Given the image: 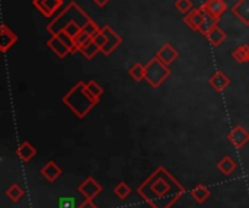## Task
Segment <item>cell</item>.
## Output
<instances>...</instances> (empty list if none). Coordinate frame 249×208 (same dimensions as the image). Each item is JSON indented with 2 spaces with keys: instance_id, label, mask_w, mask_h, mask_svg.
Returning <instances> with one entry per match:
<instances>
[{
  "instance_id": "10",
  "label": "cell",
  "mask_w": 249,
  "mask_h": 208,
  "mask_svg": "<svg viewBox=\"0 0 249 208\" xmlns=\"http://www.w3.org/2000/svg\"><path fill=\"white\" fill-rule=\"evenodd\" d=\"M204 19H206V12L203 10V7H197V9H193L188 15H185L184 23L188 28H191L193 31L200 32V28H201Z\"/></svg>"
},
{
  "instance_id": "31",
  "label": "cell",
  "mask_w": 249,
  "mask_h": 208,
  "mask_svg": "<svg viewBox=\"0 0 249 208\" xmlns=\"http://www.w3.org/2000/svg\"><path fill=\"white\" fill-rule=\"evenodd\" d=\"M83 29L89 34V35H92V38L99 32V29H101V26H98V23L93 20V19H90L85 26H83Z\"/></svg>"
},
{
  "instance_id": "28",
  "label": "cell",
  "mask_w": 249,
  "mask_h": 208,
  "mask_svg": "<svg viewBox=\"0 0 249 208\" xmlns=\"http://www.w3.org/2000/svg\"><path fill=\"white\" fill-rule=\"evenodd\" d=\"M85 85H86V89H88L93 96L102 98V95H104V87H102L96 80H88V82H85Z\"/></svg>"
},
{
  "instance_id": "5",
  "label": "cell",
  "mask_w": 249,
  "mask_h": 208,
  "mask_svg": "<svg viewBox=\"0 0 249 208\" xmlns=\"http://www.w3.org/2000/svg\"><path fill=\"white\" fill-rule=\"evenodd\" d=\"M77 191H79V194H82L86 200H92V201H93V198H96V197L102 192V185H101L96 179H93L92 176H88V178L77 187Z\"/></svg>"
},
{
  "instance_id": "2",
  "label": "cell",
  "mask_w": 249,
  "mask_h": 208,
  "mask_svg": "<svg viewBox=\"0 0 249 208\" xmlns=\"http://www.w3.org/2000/svg\"><path fill=\"white\" fill-rule=\"evenodd\" d=\"M92 17L76 3L70 1L58 15L47 25V31L51 35H55L60 31H66L73 38L77 35V32L90 20Z\"/></svg>"
},
{
  "instance_id": "9",
  "label": "cell",
  "mask_w": 249,
  "mask_h": 208,
  "mask_svg": "<svg viewBox=\"0 0 249 208\" xmlns=\"http://www.w3.org/2000/svg\"><path fill=\"white\" fill-rule=\"evenodd\" d=\"M228 140L231 141V144L236 149H242L248 144L249 141V131H247L244 127L236 125L233 127V130L228 134Z\"/></svg>"
},
{
  "instance_id": "25",
  "label": "cell",
  "mask_w": 249,
  "mask_h": 208,
  "mask_svg": "<svg viewBox=\"0 0 249 208\" xmlns=\"http://www.w3.org/2000/svg\"><path fill=\"white\" fill-rule=\"evenodd\" d=\"M114 195L120 200H125L128 198V195L131 194V188L125 184V182H118L115 187H114Z\"/></svg>"
},
{
  "instance_id": "22",
  "label": "cell",
  "mask_w": 249,
  "mask_h": 208,
  "mask_svg": "<svg viewBox=\"0 0 249 208\" xmlns=\"http://www.w3.org/2000/svg\"><path fill=\"white\" fill-rule=\"evenodd\" d=\"M25 191L18 185V184H12L7 190H6V197L12 201V203H18L23 198Z\"/></svg>"
},
{
  "instance_id": "8",
  "label": "cell",
  "mask_w": 249,
  "mask_h": 208,
  "mask_svg": "<svg viewBox=\"0 0 249 208\" xmlns=\"http://www.w3.org/2000/svg\"><path fill=\"white\" fill-rule=\"evenodd\" d=\"M16 42H18L16 32L12 31L6 23H1V26H0V51L3 54L7 52Z\"/></svg>"
},
{
  "instance_id": "12",
  "label": "cell",
  "mask_w": 249,
  "mask_h": 208,
  "mask_svg": "<svg viewBox=\"0 0 249 208\" xmlns=\"http://www.w3.org/2000/svg\"><path fill=\"white\" fill-rule=\"evenodd\" d=\"M47 47L58 57V58H66L69 54H71L70 48L63 42V39L58 35H51V38L47 41Z\"/></svg>"
},
{
  "instance_id": "14",
  "label": "cell",
  "mask_w": 249,
  "mask_h": 208,
  "mask_svg": "<svg viewBox=\"0 0 249 208\" xmlns=\"http://www.w3.org/2000/svg\"><path fill=\"white\" fill-rule=\"evenodd\" d=\"M41 175H42V178L44 179H47L48 182H54L58 176H61L63 175V171H61V168L54 162V160H48L42 168H41Z\"/></svg>"
},
{
  "instance_id": "27",
  "label": "cell",
  "mask_w": 249,
  "mask_h": 208,
  "mask_svg": "<svg viewBox=\"0 0 249 208\" xmlns=\"http://www.w3.org/2000/svg\"><path fill=\"white\" fill-rule=\"evenodd\" d=\"M93 38H92V35H89L83 28L77 32V35L74 36V42H76V47H77V51H79V48H82L85 44H88L89 41H92Z\"/></svg>"
},
{
  "instance_id": "32",
  "label": "cell",
  "mask_w": 249,
  "mask_h": 208,
  "mask_svg": "<svg viewBox=\"0 0 249 208\" xmlns=\"http://www.w3.org/2000/svg\"><path fill=\"white\" fill-rule=\"evenodd\" d=\"M58 208H77L76 207V201L74 198H69V197H63L58 201Z\"/></svg>"
},
{
  "instance_id": "11",
  "label": "cell",
  "mask_w": 249,
  "mask_h": 208,
  "mask_svg": "<svg viewBox=\"0 0 249 208\" xmlns=\"http://www.w3.org/2000/svg\"><path fill=\"white\" fill-rule=\"evenodd\" d=\"M201 7L207 15H210L216 19H220L222 15L228 10V4L225 0H206Z\"/></svg>"
},
{
  "instance_id": "4",
  "label": "cell",
  "mask_w": 249,
  "mask_h": 208,
  "mask_svg": "<svg viewBox=\"0 0 249 208\" xmlns=\"http://www.w3.org/2000/svg\"><path fill=\"white\" fill-rule=\"evenodd\" d=\"M169 76H171L169 66L160 61L156 55L144 64V80L153 89H158L159 86H162L163 82H166Z\"/></svg>"
},
{
  "instance_id": "13",
  "label": "cell",
  "mask_w": 249,
  "mask_h": 208,
  "mask_svg": "<svg viewBox=\"0 0 249 208\" xmlns=\"http://www.w3.org/2000/svg\"><path fill=\"white\" fill-rule=\"evenodd\" d=\"M160 61H163L165 64H171V63H174L178 57H179V54H178V51H177V48L171 44V42H165L158 51H156V54H155Z\"/></svg>"
},
{
  "instance_id": "20",
  "label": "cell",
  "mask_w": 249,
  "mask_h": 208,
  "mask_svg": "<svg viewBox=\"0 0 249 208\" xmlns=\"http://www.w3.org/2000/svg\"><path fill=\"white\" fill-rule=\"evenodd\" d=\"M217 169L222 172V175L229 176L233 173V171L236 169V162L231 157V156H225L219 163H217Z\"/></svg>"
},
{
  "instance_id": "7",
  "label": "cell",
  "mask_w": 249,
  "mask_h": 208,
  "mask_svg": "<svg viewBox=\"0 0 249 208\" xmlns=\"http://www.w3.org/2000/svg\"><path fill=\"white\" fill-rule=\"evenodd\" d=\"M102 28V31L108 35V44H107V47L104 48V51H102V54L104 55H107V57H109L117 48H120L121 47V44H123V38H121V35H118L109 25H104V26H101Z\"/></svg>"
},
{
  "instance_id": "23",
  "label": "cell",
  "mask_w": 249,
  "mask_h": 208,
  "mask_svg": "<svg viewBox=\"0 0 249 208\" xmlns=\"http://www.w3.org/2000/svg\"><path fill=\"white\" fill-rule=\"evenodd\" d=\"M232 57H233L238 63H241V64L249 63V44H242V45H239V47L232 52Z\"/></svg>"
},
{
  "instance_id": "34",
  "label": "cell",
  "mask_w": 249,
  "mask_h": 208,
  "mask_svg": "<svg viewBox=\"0 0 249 208\" xmlns=\"http://www.w3.org/2000/svg\"><path fill=\"white\" fill-rule=\"evenodd\" d=\"M109 1H111V0H93V3H95L96 6H99V7H105V6H108V4H109Z\"/></svg>"
},
{
  "instance_id": "29",
  "label": "cell",
  "mask_w": 249,
  "mask_h": 208,
  "mask_svg": "<svg viewBox=\"0 0 249 208\" xmlns=\"http://www.w3.org/2000/svg\"><path fill=\"white\" fill-rule=\"evenodd\" d=\"M175 9L184 15H188L194 9L193 0H175Z\"/></svg>"
},
{
  "instance_id": "26",
  "label": "cell",
  "mask_w": 249,
  "mask_h": 208,
  "mask_svg": "<svg viewBox=\"0 0 249 208\" xmlns=\"http://www.w3.org/2000/svg\"><path fill=\"white\" fill-rule=\"evenodd\" d=\"M217 22H219V19H216V17H213V16H210V15L206 13V19H204V22H203V25L200 28V34L204 35V36H207L209 32L217 25Z\"/></svg>"
},
{
  "instance_id": "33",
  "label": "cell",
  "mask_w": 249,
  "mask_h": 208,
  "mask_svg": "<svg viewBox=\"0 0 249 208\" xmlns=\"http://www.w3.org/2000/svg\"><path fill=\"white\" fill-rule=\"evenodd\" d=\"M77 208H98V207L93 204V201H92V200H86L85 203H82V204H80Z\"/></svg>"
},
{
  "instance_id": "21",
  "label": "cell",
  "mask_w": 249,
  "mask_h": 208,
  "mask_svg": "<svg viewBox=\"0 0 249 208\" xmlns=\"http://www.w3.org/2000/svg\"><path fill=\"white\" fill-rule=\"evenodd\" d=\"M79 52L86 58V60H92V58H95L99 52H101V50H99V47L93 42V39L92 41H89L88 44H85L82 48H79Z\"/></svg>"
},
{
  "instance_id": "6",
  "label": "cell",
  "mask_w": 249,
  "mask_h": 208,
  "mask_svg": "<svg viewBox=\"0 0 249 208\" xmlns=\"http://www.w3.org/2000/svg\"><path fill=\"white\" fill-rule=\"evenodd\" d=\"M63 0H32V6L45 17L55 15L63 7Z\"/></svg>"
},
{
  "instance_id": "3",
  "label": "cell",
  "mask_w": 249,
  "mask_h": 208,
  "mask_svg": "<svg viewBox=\"0 0 249 208\" xmlns=\"http://www.w3.org/2000/svg\"><path fill=\"white\" fill-rule=\"evenodd\" d=\"M63 104L79 118L83 120L101 101V98L93 96L88 89L85 82L79 80L64 96H63Z\"/></svg>"
},
{
  "instance_id": "24",
  "label": "cell",
  "mask_w": 249,
  "mask_h": 208,
  "mask_svg": "<svg viewBox=\"0 0 249 208\" xmlns=\"http://www.w3.org/2000/svg\"><path fill=\"white\" fill-rule=\"evenodd\" d=\"M128 76H130L134 82H142V80H144V64L134 63V64L128 69Z\"/></svg>"
},
{
  "instance_id": "1",
  "label": "cell",
  "mask_w": 249,
  "mask_h": 208,
  "mask_svg": "<svg viewBox=\"0 0 249 208\" xmlns=\"http://www.w3.org/2000/svg\"><path fill=\"white\" fill-rule=\"evenodd\" d=\"M137 194L152 208H171L185 194V188L166 168L159 166L140 184Z\"/></svg>"
},
{
  "instance_id": "15",
  "label": "cell",
  "mask_w": 249,
  "mask_h": 208,
  "mask_svg": "<svg viewBox=\"0 0 249 208\" xmlns=\"http://www.w3.org/2000/svg\"><path fill=\"white\" fill-rule=\"evenodd\" d=\"M231 12L244 23L249 26V0H238L232 4Z\"/></svg>"
},
{
  "instance_id": "30",
  "label": "cell",
  "mask_w": 249,
  "mask_h": 208,
  "mask_svg": "<svg viewBox=\"0 0 249 208\" xmlns=\"http://www.w3.org/2000/svg\"><path fill=\"white\" fill-rule=\"evenodd\" d=\"M93 42L99 47V50H101V52L104 51V48L107 47V44H108V35L102 31V28L99 29V32L93 36Z\"/></svg>"
},
{
  "instance_id": "19",
  "label": "cell",
  "mask_w": 249,
  "mask_h": 208,
  "mask_svg": "<svg viewBox=\"0 0 249 208\" xmlns=\"http://www.w3.org/2000/svg\"><path fill=\"white\" fill-rule=\"evenodd\" d=\"M206 38H207V41H209L213 47H219V45H222V42L226 41L228 34H226L219 25H216V26L209 32V35H207Z\"/></svg>"
},
{
  "instance_id": "17",
  "label": "cell",
  "mask_w": 249,
  "mask_h": 208,
  "mask_svg": "<svg viewBox=\"0 0 249 208\" xmlns=\"http://www.w3.org/2000/svg\"><path fill=\"white\" fill-rule=\"evenodd\" d=\"M16 155L20 159V162L23 163H28L32 160V157L36 155V149L29 143V141H23L19 144V147L16 149Z\"/></svg>"
},
{
  "instance_id": "18",
  "label": "cell",
  "mask_w": 249,
  "mask_h": 208,
  "mask_svg": "<svg viewBox=\"0 0 249 208\" xmlns=\"http://www.w3.org/2000/svg\"><path fill=\"white\" fill-rule=\"evenodd\" d=\"M190 195H191V198H193L197 204H204V203L210 198L212 192H210V190H209L206 185L198 184V185H196V187L190 191Z\"/></svg>"
},
{
  "instance_id": "16",
  "label": "cell",
  "mask_w": 249,
  "mask_h": 208,
  "mask_svg": "<svg viewBox=\"0 0 249 208\" xmlns=\"http://www.w3.org/2000/svg\"><path fill=\"white\" fill-rule=\"evenodd\" d=\"M209 85L216 90V92H223L225 89L229 87L231 85V79L223 73V71H216L210 79H209Z\"/></svg>"
}]
</instances>
